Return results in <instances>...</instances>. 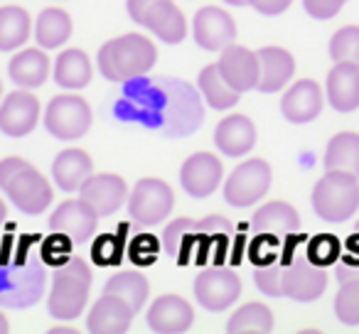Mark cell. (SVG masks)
<instances>
[{"label":"cell","instance_id":"obj_1","mask_svg":"<svg viewBox=\"0 0 359 334\" xmlns=\"http://www.w3.org/2000/svg\"><path fill=\"white\" fill-rule=\"evenodd\" d=\"M226 236H229V221L219 214L207 216L202 221L180 216L168 224L163 234V246L168 256H172L180 265H190L192 258L205 263L210 244L226 241Z\"/></svg>","mask_w":359,"mask_h":334},{"label":"cell","instance_id":"obj_2","mask_svg":"<svg viewBox=\"0 0 359 334\" xmlns=\"http://www.w3.org/2000/svg\"><path fill=\"white\" fill-rule=\"evenodd\" d=\"M158 62V47L138 32L109 40L99 50V71L109 81H133L145 76Z\"/></svg>","mask_w":359,"mask_h":334},{"label":"cell","instance_id":"obj_3","mask_svg":"<svg viewBox=\"0 0 359 334\" xmlns=\"http://www.w3.org/2000/svg\"><path fill=\"white\" fill-rule=\"evenodd\" d=\"M0 190L22 214H42L52 204V185L40 170L22 158L0 160Z\"/></svg>","mask_w":359,"mask_h":334},{"label":"cell","instance_id":"obj_4","mask_svg":"<svg viewBox=\"0 0 359 334\" xmlns=\"http://www.w3.org/2000/svg\"><path fill=\"white\" fill-rule=\"evenodd\" d=\"M91 290V268L86 260L69 258L55 270L47 309L60 322H72L84 312Z\"/></svg>","mask_w":359,"mask_h":334},{"label":"cell","instance_id":"obj_5","mask_svg":"<svg viewBox=\"0 0 359 334\" xmlns=\"http://www.w3.org/2000/svg\"><path fill=\"white\" fill-rule=\"evenodd\" d=\"M313 209L327 224H342L359 209V177L347 170H327L313 190Z\"/></svg>","mask_w":359,"mask_h":334},{"label":"cell","instance_id":"obj_6","mask_svg":"<svg viewBox=\"0 0 359 334\" xmlns=\"http://www.w3.org/2000/svg\"><path fill=\"white\" fill-rule=\"evenodd\" d=\"M305 236H288V253L280 258L283 263V298L295 302H313L327 288V273L315 265L308 253H295V246L303 244Z\"/></svg>","mask_w":359,"mask_h":334},{"label":"cell","instance_id":"obj_7","mask_svg":"<svg viewBox=\"0 0 359 334\" xmlns=\"http://www.w3.org/2000/svg\"><path fill=\"white\" fill-rule=\"evenodd\" d=\"M135 25L148 27L165 45H177L187 35V20L172 0H126Z\"/></svg>","mask_w":359,"mask_h":334},{"label":"cell","instance_id":"obj_8","mask_svg":"<svg viewBox=\"0 0 359 334\" xmlns=\"http://www.w3.org/2000/svg\"><path fill=\"white\" fill-rule=\"evenodd\" d=\"M271 180H273V172H271V165L266 160L254 158L236 165L224 185L226 204L239 207V209L256 204L269 192Z\"/></svg>","mask_w":359,"mask_h":334},{"label":"cell","instance_id":"obj_9","mask_svg":"<svg viewBox=\"0 0 359 334\" xmlns=\"http://www.w3.org/2000/svg\"><path fill=\"white\" fill-rule=\"evenodd\" d=\"M175 207V192L168 182L158 177H145L128 195V214L135 224H163Z\"/></svg>","mask_w":359,"mask_h":334},{"label":"cell","instance_id":"obj_10","mask_svg":"<svg viewBox=\"0 0 359 334\" xmlns=\"http://www.w3.org/2000/svg\"><path fill=\"white\" fill-rule=\"evenodd\" d=\"M91 109L81 96L76 94H60L50 101L45 111V128L57 140H76L86 135L91 128Z\"/></svg>","mask_w":359,"mask_h":334},{"label":"cell","instance_id":"obj_11","mask_svg":"<svg viewBox=\"0 0 359 334\" xmlns=\"http://www.w3.org/2000/svg\"><path fill=\"white\" fill-rule=\"evenodd\" d=\"M241 295V280L231 268H205L195 280V298L210 312L231 307Z\"/></svg>","mask_w":359,"mask_h":334},{"label":"cell","instance_id":"obj_12","mask_svg":"<svg viewBox=\"0 0 359 334\" xmlns=\"http://www.w3.org/2000/svg\"><path fill=\"white\" fill-rule=\"evenodd\" d=\"M224 177V165L217 155L212 153H195L185 160L182 170H180V185L195 200L215 195V190L222 185Z\"/></svg>","mask_w":359,"mask_h":334},{"label":"cell","instance_id":"obj_13","mask_svg":"<svg viewBox=\"0 0 359 334\" xmlns=\"http://www.w3.org/2000/svg\"><path fill=\"white\" fill-rule=\"evenodd\" d=\"M195 42L207 52H222L236 40V22L226 11L215 6H205L195 13L192 22Z\"/></svg>","mask_w":359,"mask_h":334},{"label":"cell","instance_id":"obj_14","mask_svg":"<svg viewBox=\"0 0 359 334\" xmlns=\"http://www.w3.org/2000/svg\"><path fill=\"white\" fill-rule=\"evenodd\" d=\"M40 120V101L30 89H18L0 104V130L11 138L32 133Z\"/></svg>","mask_w":359,"mask_h":334},{"label":"cell","instance_id":"obj_15","mask_svg":"<svg viewBox=\"0 0 359 334\" xmlns=\"http://www.w3.org/2000/svg\"><path fill=\"white\" fill-rule=\"evenodd\" d=\"M96 221H99V214L94 211V207L79 197V200L62 202V204L52 211L50 229L57 231V234L69 236L74 244H84L96 231Z\"/></svg>","mask_w":359,"mask_h":334},{"label":"cell","instance_id":"obj_16","mask_svg":"<svg viewBox=\"0 0 359 334\" xmlns=\"http://www.w3.org/2000/svg\"><path fill=\"white\" fill-rule=\"evenodd\" d=\"M217 67H219L226 84L234 91H239V94L259 86V74H261L259 55L246 50V47H239L231 42L229 47L222 50V57H219V62H217Z\"/></svg>","mask_w":359,"mask_h":334},{"label":"cell","instance_id":"obj_17","mask_svg":"<svg viewBox=\"0 0 359 334\" xmlns=\"http://www.w3.org/2000/svg\"><path fill=\"white\" fill-rule=\"evenodd\" d=\"M79 197L86 200L99 216H109L121 209L126 200H128V185L121 175L114 172H101V175H91L89 180L81 185Z\"/></svg>","mask_w":359,"mask_h":334},{"label":"cell","instance_id":"obj_18","mask_svg":"<svg viewBox=\"0 0 359 334\" xmlns=\"http://www.w3.org/2000/svg\"><path fill=\"white\" fill-rule=\"evenodd\" d=\"M195 322V309L180 295H160L148 307V327L158 334H182Z\"/></svg>","mask_w":359,"mask_h":334},{"label":"cell","instance_id":"obj_19","mask_svg":"<svg viewBox=\"0 0 359 334\" xmlns=\"http://www.w3.org/2000/svg\"><path fill=\"white\" fill-rule=\"evenodd\" d=\"M323 111V89L318 81L313 79H300L280 99V113L285 120L295 125H303L315 120Z\"/></svg>","mask_w":359,"mask_h":334},{"label":"cell","instance_id":"obj_20","mask_svg":"<svg viewBox=\"0 0 359 334\" xmlns=\"http://www.w3.org/2000/svg\"><path fill=\"white\" fill-rule=\"evenodd\" d=\"M135 317V309L118 295L104 293V298L96 300L89 309L86 327L91 334H123L128 332L130 322Z\"/></svg>","mask_w":359,"mask_h":334},{"label":"cell","instance_id":"obj_21","mask_svg":"<svg viewBox=\"0 0 359 334\" xmlns=\"http://www.w3.org/2000/svg\"><path fill=\"white\" fill-rule=\"evenodd\" d=\"M327 101L339 113H352L359 109V64L334 62L327 74Z\"/></svg>","mask_w":359,"mask_h":334},{"label":"cell","instance_id":"obj_22","mask_svg":"<svg viewBox=\"0 0 359 334\" xmlns=\"http://www.w3.org/2000/svg\"><path fill=\"white\" fill-rule=\"evenodd\" d=\"M259 86L256 89L261 94H276L280 91L290 79H293L295 71V60L288 50L283 47H261L259 52Z\"/></svg>","mask_w":359,"mask_h":334},{"label":"cell","instance_id":"obj_23","mask_svg":"<svg viewBox=\"0 0 359 334\" xmlns=\"http://www.w3.org/2000/svg\"><path fill=\"white\" fill-rule=\"evenodd\" d=\"M215 145L229 158H241L256 145V125L249 116L231 113L215 128Z\"/></svg>","mask_w":359,"mask_h":334},{"label":"cell","instance_id":"obj_24","mask_svg":"<svg viewBox=\"0 0 359 334\" xmlns=\"http://www.w3.org/2000/svg\"><path fill=\"white\" fill-rule=\"evenodd\" d=\"M94 175L91 155L81 148H67L52 162V177L57 187L65 192H79L89 177Z\"/></svg>","mask_w":359,"mask_h":334},{"label":"cell","instance_id":"obj_25","mask_svg":"<svg viewBox=\"0 0 359 334\" xmlns=\"http://www.w3.org/2000/svg\"><path fill=\"white\" fill-rule=\"evenodd\" d=\"M334 275L339 280V290L334 295V314L347 327L359 324V265H349L337 260Z\"/></svg>","mask_w":359,"mask_h":334},{"label":"cell","instance_id":"obj_26","mask_svg":"<svg viewBox=\"0 0 359 334\" xmlns=\"http://www.w3.org/2000/svg\"><path fill=\"white\" fill-rule=\"evenodd\" d=\"M256 234H273V236H290L298 234L300 229V214L288 202H269L261 209H256L251 219Z\"/></svg>","mask_w":359,"mask_h":334},{"label":"cell","instance_id":"obj_27","mask_svg":"<svg viewBox=\"0 0 359 334\" xmlns=\"http://www.w3.org/2000/svg\"><path fill=\"white\" fill-rule=\"evenodd\" d=\"M50 57L45 55V50H37V47H27V50L18 52L15 57L8 64V74L22 89H37L47 81L50 76Z\"/></svg>","mask_w":359,"mask_h":334},{"label":"cell","instance_id":"obj_28","mask_svg":"<svg viewBox=\"0 0 359 334\" xmlns=\"http://www.w3.org/2000/svg\"><path fill=\"white\" fill-rule=\"evenodd\" d=\"M91 60L84 50H65L55 62V81L69 91H79L91 81Z\"/></svg>","mask_w":359,"mask_h":334},{"label":"cell","instance_id":"obj_29","mask_svg":"<svg viewBox=\"0 0 359 334\" xmlns=\"http://www.w3.org/2000/svg\"><path fill=\"white\" fill-rule=\"evenodd\" d=\"M35 37L42 50H57V47H62L72 37L69 13L62 11V8H45L37 15Z\"/></svg>","mask_w":359,"mask_h":334},{"label":"cell","instance_id":"obj_30","mask_svg":"<svg viewBox=\"0 0 359 334\" xmlns=\"http://www.w3.org/2000/svg\"><path fill=\"white\" fill-rule=\"evenodd\" d=\"M32 35V18L25 8H0V52H13L27 42Z\"/></svg>","mask_w":359,"mask_h":334},{"label":"cell","instance_id":"obj_31","mask_svg":"<svg viewBox=\"0 0 359 334\" xmlns=\"http://www.w3.org/2000/svg\"><path fill=\"white\" fill-rule=\"evenodd\" d=\"M325 167L327 170H347L359 177V133L344 130L332 135L325 150Z\"/></svg>","mask_w":359,"mask_h":334},{"label":"cell","instance_id":"obj_32","mask_svg":"<svg viewBox=\"0 0 359 334\" xmlns=\"http://www.w3.org/2000/svg\"><path fill=\"white\" fill-rule=\"evenodd\" d=\"M229 334H269L273 332V312L264 302H246L229 317Z\"/></svg>","mask_w":359,"mask_h":334},{"label":"cell","instance_id":"obj_33","mask_svg":"<svg viewBox=\"0 0 359 334\" xmlns=\"http://www.w3.org/2000/svg\"><path fill=\"white\" fill-rule=\"evenodd\" d=\"M104 293L123 298L126 302L135 309V314H138L140 309H143V305L148 302L150 288H148V280H145V275L138 273V270H118V273L109 278Z\"/></svg>","mask_w":359,"mask_h":334},{"label":"cell","instance_id":"obj_34","mask_svg":"<svg viewBox=\"0 0 359 334\" xmlns=\"http://www.w3.org/2000/svg\"><path fill=\"white\" fill-rule=\"evenodd\" d=\"M200 89L205 94L207 104L212 106L215 111H226V109H234L239 104V91H234L226 79L222 76L219 67L217 64H210L200 71Z\"/></svg>","mask_w":359,"mask_h":334},{"label":"cell","instance_id":"obj_35","mask_svg":"<svg viewBox=\"0 0 359 334\" xmlns=\"http://www.w3.org/2000/svg\"><path fill=\"white\" fill-rule=\"evenodd\" d=\"M330 57L334 62H352L359 64V27L347 25L339 27L330 40Z\"/></svg>","mask_w":359,"mask_h":334},{"label":"cell","instance_id":"obj_36","mask_svg":"<svg viewBox=\"0 0 359 334\" xmlns=\"http://www.w3.org/2000/svg\"><path fill=\"white\" fill-rule=\"evenodd\" d=\"M305 253H308V258L313 260L315 265L327 268V265L339 260V256H342V244H339V239L332 234H318L308 241Z\"/></svg>","mask_w":359,"mask_h":334},{"label":"cell","instance_id":"obj_37","mask_svg":"<svg viewBox=\"0 0 359 334\" xmlns=\"http://www.w3.org/2000/svg\"><path fill=\"white\" fill-rule=\"evenodd\" d=\"M256 288L269 298H283V263L273 260L269 265H256Z\"/></svg>","mask_w":359,"mask_h":334},{"label":"cell","instance_id":"obj_38","mask_svg":"<svg viewBox=\"0 0 359 334\" xmlns=\"http://www.w3.org/2000/svg\"><path fill=\"white\" fill-rule=\"evenodd\" d=\"M160 251V241L155 239L153 234H138L128 246V256L135 265H153L155 258H158Z\"/></svg>","mask_w":359,"mask_h":334},{"label":"cell","instance_id":"obj_39","mask_svg":"<svg viewBox=\"0 0 359 334\" xmlns=\"http://www.w3.org/2000/svg\"><path fill=\"white\" fill-rule=\"evenodd\" d=\"M72 244H74V241H72L69 236L57 234L55 231V236H50V239L42 244V258L50 265L60 268V265H65L67 260L72 258Z\"/></svg>","mask_w":359,"mask_h":334},{"label":"cell","instance_id":"obj_40","mask_svg":"<svg viewBox=\"0 0 359 334\" xmlns=\"http://www.w3.org/2000/svg\"><path fill=\"white\" fill-rule=\"evenodd\" d=\"M91 258L99 265H118L121 260V241L114 234H101L91 246Z\"/></svg>","mask_w":359,"mask_h":334},{"label":"cell","instance_id":"obj_41","mask_svg":"<svg viewBox=\"0 0 359 334\" xmlns=\"http://www.w3.org/2000/svg\"><path fill=\"white\" fill-rule=\"evenodd\" d=\"M276 249H278V236L259 234V239L251 244V260L256 265H269L276 260Z\"/></svg>","mask_w":359,"mask_h":334},{"label":"cell","instance_id":"obj_42","mask_svg":"<svg viewBox=\"0 0 359 334\" xmlns=\"http://www.w3.org/2000/svg\"><path fill=\"white\" fill-rule=\"evenodd\" d=\"M344 3L347 0H303V8L315 20H330L342 11Z\"/></svg>","mask_w":359,"mask_h":334},{"label":"cell","instance_id":"obj_43","mask_svg":"<svg viewBox=\"0 0 359 334\" xmlns=\"http://www.w3.org/2000/svg\"><path fill=\"white\" fill-rule=\"evenodd\" d=\"M290 3H293V0H249V6L254 8V11H259L261 15H271V18L288 11Z\"/></svg>","mask_w":359,"mask_h":334},{"label":"cell","instance_id":"obj_44","mask_svg":"<svg viewBox=\"0 0 359 334\" xmlns=\"http://www.w3.org/2000/svg\"><path fill=\"white\" fill-rule=\"evenodd\" d=\"M8 329H11V324H8V317L3 312H0V334H6Z\"/></svg>","mask_w":359,"mask_h":334},{"label":"cell","instance_id":"obj_45","mask_svg":"<svg viewBox=\"0 0 359 334\" xmlns=\"http://www.w3.org/2000/svg\"><path fill=\"white\" fill-rule=\"evenodd\" d=\"M6 216H8V207H6V202L0 200V224L6 221Z\"/></svg>","mask_w":359,"mask_h":334},{"label":"cell","instance_id":"obj_46","mask_svg":"<svg viewBox=\"0 0 359 334\" xmlns=\"http://www.w3.org/2000/svg\"><path fill=\"white\" fill-rule=\"evenodd\" d=\"M224 3H229V6H236V8L249 6V0H224Z\"/></svg>","mask_w":359,"mask_h":334},{"label":"cell","instance_id":"obj_47","mask_svg":"<svg viewBox=\"0 0 359 334\" xmlns=\"http://www.w3.org/2000/svg\"><path fill=\"white\" fill-rule=\"evenodd\" d=\"M354 231H357V234H359V221H357V224H354Z\"/></svg>","mask_w":359,"mask_h":334},{"label":"cell","instance_id":"obj_48","mask_svg":"<svg viewBox=\"0 0 359 334\" xmlns=\"http://www.w3.org/2000/svg\"><path fill=\"white\" fill-rule=\"evenodd\" d=\"M0 96H3V81H0Z\"/></svg>","mask_w":359,"mask_h":334}]
</instances>
